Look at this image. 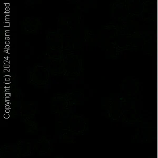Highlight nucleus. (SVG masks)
<instances>
[{"mask_svg": "<svg viewBox=\"0 0 158 158\" xmlns=\"http://www.w3.org/2000/svg\"><path fill=\"white\" fill-rule=\"evenodd\" d=\"M9 67H10V66H9V65H4V68H9Z\"/></svg>", "mask_w": 158, "mask_h": 158, "instance_id": "obj_1", "label": "nucleus"}, {"mask_svg": "<svg viewBox=\"0 0 158 158\" xmlns=\"http://www.w3.org/2000/svg\"><path fill=\"white\" fill-rule=\"evenodd\" d=\"M6 19H10L9 15H6Z\"/></svg>", "mask_w": 158, "mask_h": 158, "instance_id": "obj_2", "label": "nucleus"}, {"mask_svg": "<svg viewBox=\"0 0 158 158\" xmlns=\"http://www.w3.org/2000/svg\"><path fill=\"white\" fill-rule=\"evenodd\" d=\"M9 81H10L9 78H6V81H7V82H9Z\"/></svg>", "mask_w": 158, "mask_h": 158, "instance_id": "obj_3", "label": "nucleus"}, {"mask_svg": "<svg viewBox=\"0 0 158 158\" xmlns=\"http://www.w3.org/2000/svg\"><path fill=\"white\" fill-rule=\"evenodd\" d=\"M9 48H10V47L9 46V45H6V48H7V49H9Z\"/></svg>", "mask_w": 158, "mask_h": 158, "instance_id": "obj_4", "label": "nucleus"}, {"mask_svg": "<svg viewBox=\"0 0 158 158\" xmlns=\"http://www.w3.org/2000/svg\"><path fill=\"white\" fill-rule=\"evenodd\" d=\"M6 33H10V30H6Z\"/></svg>", "mask_w": 158, "mask_h": 158, "instance_id": "obj_5", "label": "nucleus"}, {"mask_svg": "<svg viewBox=\"0 0 158 158\" xmlns=\"http://www.w3.org/2000/svg\"><path fill=\"white\" fill-rule=\"evenodd\" d=\"M6 21H9L10 19H6Z\"/></svg>", "mask_w": 158, "mask_h": 158, "instance_id": "obj_6", "label": "nucleus"}, {"mask_svg": "<svg viewBox=\"0 0 158 158\" xmlns=\"http://www.w3.org/2000/svg\"><path fill=\"white\" fill-rule=\"evenodd\" d=\"M5 4H6V6H10V4L9 3Z\"/></svg>", "mask_w": 158, "mask_h": 158, "instance_id": "obj_7", "label": "nucleus"}, {"mask_svg": "<svg viewBox=\"0 0 158 158\" xmlns=\"http://www.w3.org/2000/svg\"><path fill=\"white\" fill-rule=\"evenodd\" d=\"M6 35H7V36H9V33H6Z\"/></svg>", "mask_w": 158, "mask_h": 158, "instance_id": "obj_8", "label": "nucleus"}, {"mask_svg": "<svg viewBox=\"0 0 158 158\" xmlns=\"http://www.w3.org/2000/svg\"><path fill=\"white\" fill-rule=\"evenodd\" d=\"M6 44H9V41H6Z\"/></svg>", "mask_w": 158, "mask_h": 158, "instance_id": "obj_9", "label": "nucleus"}, {"mask_svg": "<svg viewBox=\"0 0 158 158\" xmlns=\"http://www.w3.org/2000/svg\"><path fill=\"white\" fill-rule=\"evenodd\" d=\"M9 89H6V92H9Z\"/></svg>", "mask_w": 158, "mask_h": 158, "instance_id": "obj_10", "label": "nucleus"}, {"mask_svg": "<svg viewBox=\"0 0 158 158\" xmlns=\"http://www.w3.org/2000/svg\"><path fill=\"white\" fill-rule=\"evenodd\" d=\"M6 83H7V84H9V83H10V82H7V81H6Z\"/></svg>", "mask_w": 158, "mask_h": 158, "instance_id": "obj_11", "label": "nucleus"}, {"mask_svg": "<svg viewBox=\"0 0 158 158\" xmlns=\"http://www.w3.org/2000/svg\"><path fill=\"white\" fill-rule=\"evenodd\" d=\"M6 39L7 40H9L10 39V38H9V37H7V38H6Z\"/></svg>", "mask_w": 158, "mask_h": 158, "instance_id": "obj_12", "label": "nucleus"}, {"mask_svg": "<svg viewBox=\"0 0 158 158\" xmlns=\"http://www.w3.org/2000/svg\"><path fill=\"white\" fill-rule=\"evenodd\" d=\"M8 50H9V49L7 50L4 51V52H6V53H8Z\"/></svg>", "mask_w": 158, "mask_h": 158, "instance_id": "obj_13", "label": "nucleus"}, {"mask_svg": "<svg viewBox=\"0 0 158 158\" xmlns=\"http://www.w3.org/2000/svg\"><path fill=\"white\" fill-rule=\"evenodd\" d=\"M4 58L6 60V61H7V60H8V57H4Z\"/></svg>", "mask_w": 158, "mask_h": 158, "instance_id": "obj_14", "label": "nucleus"}, {"mask_svg": "<svg viewBox=\"0 0 158 158\" xmlns=\"http://www.w3.org/2000/svg\"><path fill=\"white\" fill-rule=\"evenodd\" d=\"M9 94H6V96H9Z\"/></svg>", "mask_w": 158, "mask_h": 158, "instance_id": "obj_15", "label": "nucleus"}]
</instances>
